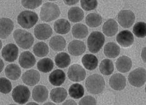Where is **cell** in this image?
Instances as JSON below:
<instances>
[{
  "mask_svg": "<svg viewBox=\"0 0 146 105\" xmlns=\"http://www.w3.org/2000/svg\"><path fill=\"white\" fill-rule=\"evenodd\" d=\"M128 80L132 86L141 87L145 83L146 71L143 68H138L131 72L129 75Z\"/></svg>",
  "mask_w": 146,
  "mask_h": 105,
  "instance_id": "obj_6",
  "label": "cell"
},
{
  "mask_svg": "<svg viewBox=\"0 0 146 105\" xmlns=\"http://www.w3.org/2000/svg\"><path fill=\"white\" fill-rule=\"evenodd\" d=\"M109 85L114 90L121 91L124 90L125 86L126 79L125 76L121 74H114L110 78Z\"/></svg>",
  "mask_w": 146,
  "mask_h": 105,
  "instance_id": "obj_15",
  "label": "cell"
},
{
  "mask_svg": "<svg viewBox=\"0 0 146 105\" xmlns=\"http://www.w3.org/2000/svg\"><path fill=\"white\" fill-rule=\"evenodd\" d=\"M53 68H54V63L50 58H43L39 60L37 64L38 70L44 73L50 72Z\"/></svg>",
  "mask_w": 146,
  "mask_h": 105,
  "instance_id": "obj_31",
  "label": "cell"
},
{
  "mask_svg": "<svg viewBox=\"0 0 146 105\" xmlns=\"http://www.w3.org/2000/svg\"><path fill=\"white\" fill-rule=\"evenodd\" d=\"M102 31L107 37H113L118 31V24L114 19H109L102 27Z\"/></svg>",
  "mask_w": 146,
  "mask_h": 105,
  "instance_id": "obj_21",
  "label": "cell"
},
{
  "mask_svg": "<svg viewBox=\"0 0 146 105\" xmlns=\"http://www.w3.org/2000/svg\"><path fill=\"white\" fill-rule=\"evenodd\" d=\"M14 28V23L11 19L3 18L0 19V37L1 39L8 38Z\"/></svg>",
  "mask_w": 146,
  "mask_h": 105,
  "instance_id": "obj_12",
  "label": "cell"
},
{
  "mask_svg": "<svg viewBox=\"0 0 146 105\" xmlns=\"http://www.w3.org/2000/svg\"><path fill=\"white\" fill-rule=\"evenodd\" d=\"M118 23L124 28H131L135 20L134 13L129 9L121 10L117 16Z\"/></svg>",
  "mask_w": 146,
  "mask_h": 105,
  "instance_id": "obj_8",
  "label": "cell"
},
{
  "mask_svg": "<svg viewBox=\"0 0 146 105\" xmlns=\"http://www.w3.org/2000/svg\"><path fill=\"white\" fill-rule=\"evenodd\" d=\"M22 80L26 85L35 86L40 80V74L35 70H28L23 74Z\"/></svg>",
  "mask_w": 146,
  "mask_h": 105,
  "instance_id": "obj_14",
  "label": "cell"
},
{
  "mask_svg": "<svg viewBox=\"0 0 146 105\" xmlns=\"http://www.w3.org/2000/svg\"><path fill=\"white\" fill-rule=\"evenodd\" d=\"M99 70L102 74L106 76L111 74L114 70L113 62L109 59H104L99 65Z\"/></svg>",
  "mask_w": 146,
  "mask_h": 105,
  "instance_id": "obj_32",
  "label": "cell"
},
{
  "mask_svg": "<svg viewBox=\"0 0 146 105\" xmlns=\"http://www.w3.org/2000/svg\"><path fill=\"white\" fill-rule=\"evenodd\" d=\"M104 52L106 56L110 58H115L121 52V48L114 42H109L106 44L104 48Z\"/></svg>",
  "mask_w": 146,
  "mask_h": 105,
  "instance_id": "obj_24",
  "label": "cell"
},
{
  "mask_svg": "<svg viewBox=\"0 0 146 105\" xmlns=\"http://www.w3.org/2000/svg\"><path fill=\"white\" fill-rule=\"evenodd\" d=\"M12 85L7 78L1 77L0 78V91L3 94H8L11 91Z\"/></svg>",
  "mask_w": 146,
  "mask_h": 105,
  "instance_id": "obj_37",
  "label": "cell"
},
{
  "mask_svg": "<svg viewBox=\"0 0 146 105\" xmlns=\"http://www.w3.org/2000/svg\"><path fill=\"white\" fill-rule=\"evenodd\" d=\"M62 104H74V105H76V104H77L76 103V102H75L74 101H73L72 100H69L68 101H65L64 103H62Z\"/></svg>",
  "mask_w": 146,
  "mask_h": 105,
  "instance_id": "obj_42",
  "label": "cell"
},
{
  "mask_svg": "<svg viewBox=\"0 0 146 105\" xmlns=\"http://www.w3.org/2000/svg\"><path fill=\"white\" fill-rule=\"evenodd\" d=\"M69 94L71 97L74 99H79L83 96L84 94V88L81 84H73L69 88Z\"/></svg>",
  "mask_w": 146,
  "mask_h": 105,
  "instance_id": "obj_34",
  "label": "cell"
},
{
  "mask_svg": "<svg viewBox=\"0 0 146 105\" xmlns=\"http://www.w3.org/2000/svg\"><path fill=\"white\" fill-rule=\"evenodd\" d=\"M19 50L17 46L15 44L9 43L3 48L1 54L4 60L8 62L15 61L18 56Z\"/></svg>",
  "mask_w": 146,
  "mask_h": 105,
  "instance_id": "obj_10",
  "label": "cell"
},
{
  "mask_svg": "<svg viewBox=\"0 0 146 105\" xmlns=\"http://www.w3.org/2000/svg\"><path fill=\"white\" fill-rule=\"evenodd\" d=\"M134 34L138 38H143L146 36V25L144 22H138L133 27Z\"/></svg>",
  "mask_w": 146,
  "mask_h": 105,
  "instance_id": "obj_36",
  "label": "cell"
},
{
  "mask_svg": "<svg viewBox=\"0 0 146 105\" xmlns=\"http://www.w3.org/2000/svg\"><path fill=\"white\" fill-rule=\"evenodd\" d=\"M88 29L87 26L83 24H76L73 26L72 34L73 37L77 39H83L88 35Z\"/></svg>",
  "mask_w": 146,
  "mask_h": 105,
  "instance_id": "obj_29",
  "label": "cell"
},
{
  "mask_svg": "<svg viewBox=\"0 0 146 105\" xmlns=\"http://www.w3.org/2000/svg\"><path fill=\"white\" fill-rule=\"evenodd\" d=\"M68 93L64 88H56L52 89L50 93V98L53 102L56 103H62L67 97Z\"/></svg>",
  "mask_w": 146,
  "mask_h": 105,
  "instance_id": "obj_22",
  "label": "cell"
},
{
  "mask_svg": "<svg viewBox=\"0 0 146 105\" xmlns=\"http://www.w3.org/2000/svg\"><path fill=\"white\" fill-rule=\"evenodd\" d=\"M84 13L82 9L77 7H72L69 9L68 13V17L69 21L73 23H77L83 19Z\"/></svg>",
  "mask_w": 146,
  "mask_h": 105,
  "instance_id": "obj_26",
  "label": "cell"
},
{
  "mask_svg": "<svg viewBox=\"0 0 146 105\" xmlns=\"http://www.w3.org/2000/svg\"><path fill=\"white\" fill-rule=\"evenodd\" d=\"M33 98L36 102L43 103L48 99V90L46 86L38 85L33 90Z\"/></svg>",
  "mask_w": 146,
  "mask_h": 105,
  "instance_id": "obj_16",
  "label": "cell"
},
{
  "mask_svg": "<svg viewBox=\"0 0 146 105\" xmlns=\"http://www.w3.org/2000/svg\"><path fill=\"white\" fill-rule=\"evenodd\" d=\"M33 52L38 57H44L49 52L48 46L44 42H39L35 45Z\"/></svg>",
  "mask_w": 146,
  "mask_h": 105,
  "instance_id": "obj_35",
  "label": "cell"
},
{
  "mask_svg": "<svg viewBox=\"0 0 146 105\" xmlns=\"http://www.w3.org/2000/svg\"><path fill=\"white\" fill-rule=\"evenodd\" d=\"M66 45L65 39L61 36H54L49 41V47L56 51H62L65 48Z\"/></svg>",
  "mask_w": 146,
  "mask_h": 105,
  "instance_id": "obj_28",
  "label": "cell"
},
{
  "mask_svg": "<svg viewBox=\"0 0 146 105\" xmlns=\"http://www.w3.org/2000/svg\"><path fill=\"white\" fill-rule=\"evenodd\" d=\"M81 6L85 11H91L96 9L98 6V1L96 0H81Z\"/></svg>",
  "mask_w": 146,
  "mask_h": 105,
  "instance_id": "obj_38",
  "label": "cell"
},
{
  "mask_svg": "<svg viewBox=\"0 0 146 105\" xmlns=\"http://www.w3.org/2000/svg\"><path fill=\"white\" fill-rule=\"evenodd\" d=\"M21 73V69L17 64H8L5 68V74L6 77L12 80H16L20 77Z\"/></svg>",
  "mask_w": 146,
  "mask_h": 105,
  "instance_id": "obj_27",
  "label": "cell"
},
{
  "mask_svg": "<svg viewBox=\"0 0 146 105\" xmlns=\"http://www.w3.org/2000/svg\"><path fill=\"white\" fill-rule=\"evenodd\" d=\"M86 88L89 93L93 94H98L104 90L105 81L101 75L94 74L89 76L86 81Z\"/></svg>",
  "mask_w": 146,
  "mask_h": 105,
  "instance_id": "obj_1",
  "label": "cell"
},
{
  "mask_svg": "<svg viewBox=\"0 0 146 105\" xmlns=\"http://www.w3.org/2000/svg\"><path fill=\"white\" fill-rule=\"evenodd\" d=\"M132 60L127 56H122L116 61L115 66L117 70L121 73H126L131 69Z\"/></svg>",
  "mask_w": 146,
  "mask_h": 105,
  "instance_id": "obj_20",
  "label": "cell"
},
{
  "mask_svg": "<svg viewBox=\"0 0 146 105\" xmlns=\"http://www.w3.org/2000/svg\"><path fill=\"white\" fill-rule=\"evenodd\" d=\"M70 23L66 19H59L54 24V30L58 34L66 35L70 31Z\"/></svg>",
  "mask_w": 146,
  "mask_h": 105,
  "instance_id": "obj_23",
  "label": "cell"
},
{
  "mask_svg": "<svg viewBox=\"0 0 146 105\" xmlns=\"http://www.w3.org/2000/svg\"><path fill=\"white\" fill-rule=\"evenodd\" d=\"M104 41V36L102 33L99 31L91 33L88 39L89 50L93 53H97L103 47Z\"/></svg>",
  "mask_w": 146,
  "mask_h": 105,
  "instance_id": "obj_4",
  "label": "cell"
},
{
  "mask_svg": "<svg viewBox=\"0 0 146 105\" xmlns=\"http://www.w3.org/2000/svg\"><path fill=\"white\" fill-rule=\"evenodd\" d=\"M54 62L58 68H65L71 63V58L66 52H59L55 56Z\"/></svg>",
  "mask_w": 146,
  "mask_h": 105,
  "instance_id": "obj_30",
  "label": "cell"
},
{
  "mask_svg": "<svg viewBox=\"0 0 146 105\" xmlns=\"http://www.w3.org/2000/svg\"><path fill=\"white\" fill-rule=\"evenodd\" d=\"M116 40L119 45L124 48H127L131 47L133 44L134 38L133 34L130 31L124 30L121 31L117 35L116 37Z\"/></svg>",
  "mask_w": 146,
  "mask_h": 105,
  "instance_id": "obj_13",
  "label": "cell"
},
{
  "mask_svg": "<svg viewBox=\"0 0 146 105\" xmlns=\"http://www.w3.org/2000/svg\"><path fill=\"white\" fill-rule=\"evenodd\" d=\"M60 9L57 5L48 2L44 3L41 8L40 18L43 21H52L57 19L60 15Z\"/></svg>",
  "mask_w": 146,
  "mask_h": 105,
  "instance_id": "obj_2",
  "label": "cell"
},
{
  "mask_svg": "<svg viewBox=\"0 0 146 105\" xmlns=\"http://www.w3.org/2000/svg\"><path fill=\"white\" fill-rule=\"evenodd\" d=\"M13 38L16 44L20 48L25 50L31 48L35 41L34 38L30 33L21 29H18L15 31Z\"/></svg>",
  "mask_w": 146,
  "mask_h": 105,
  "instance_id": "obj_3",
  "label": "cell"
},
{
  "mask_svg": "<svg viewBox=\"0 0 146 105\" xmlns=\"http://www.w3.org/2000/svg\"><path fill=\"white\" fill-rule=\"evenodd\" d=\"M82 63L88 70H94L97 68L98 59L92 54H86L82 58Z\"/></svg>",
  "mask_w": 146,
  "mask_h": 105,
  "instance_id": "obj_25",
  "label": "cell"
},
{
  "mask_svg": "<svg viewBox=\"0 0 146 105\" xmlns=\"http://www.w3.org/2000/svg\"><path fill=\"white\" fill-rule=\"evenodd\" d=\"M3 67H4V63H3V60H1V71H2Z\"/></svg>",
  "mask_w": 146,
  "mask_h": 105,
  "instance_id": "obj_44",
  "label": "cell"
},
{
  "mask_svg": "<svg viewBox=\"0 0 146 105\" xmlns=\"http://www.w3.org/2000/svg\"><path fill=\"white\" fill-rule=\"evenodd\" d=\"M97 103H96L95 98H94L91 96H86L83 98H82L80 101L79 102V104L80 105H95Z\"/></svg>",
  "mask_w": 146,
  "mask_h": 105,
  "instance_id": "obj_40",
  "label": "cell"
},
{
  "mask_svg": "<svg viewBox=\"0 0 146 105\" xmlns=\"http://www.w3.org/2000/svg\"><path fill=\"white\" fill-rule=\"evenodd\" d=\"M12 97L16 103L20 104H25L30 98V91L28 87L23 85H19L13 90Z\"/></svg>",
  "mask_w": 146,
  "mask_h": 105,
  "instance_id": "obj_7",
  "label": "cell"
},
{
  "mask_svg": "<svg viewBox=\"0 0 146 105\" xmlns=\"http://www.w3.org/2000/svg\"><path fill=\"white\" fill-rule=\"evenodd\" d=\"M42 1L41 0H34V1H31V0H24V1H21L22 5L24 6L25 8L28 9H36V8L39 7V6L42 5Z\"/></svg>",
  "mask_w": 146,
  "mask_h": 105,
  "instance_id": "obj_39",
  "label": "cell"
},
{
  "mask_svg": "<svg viewBox=\"0 0 146 105\" xmlns=\"http://www.w3.org/2000/svg\"><path fill=\"white\" fill-rule=\"evenodd\" d=\"M52 29L48 24H39L35 28V37L39 40H46L51 37Z\"/></svg>",
  "mask_w": 146,
  "mask_h": 105,
  "instance_id": "obj_11",
  "label": "cell"
},
{
  "mask_svg": "<svg viewBox=\"0 0 146 105\" xmlns=\"http://www.w3.org/2000/svg\"><path fill=\"white\" fill-rule=\"evenodd\" d=\"M142 59H144V61L145 62V48H144V50H142Z\"/></svg>",
  "mask_w": 146,
  "mask_h": 105,
  "instance_id": "obj_43",
  "label": "cell"
},
{
  "mask_svg": "<svg viewBox=\"0 0 146 105\" xmlns=\"http://www.w3.org/2000/svg\"><path fill=\"white\" fill-rule=\"evenodd\" d=\"M19 63L22 68L28 69L35 66L36 64V59L31 52L25 51L22 52L19 58Z\"/></svg>",
  "mask_w": 146,
  "mask_h": 105,
  "instance_id": "obj_17",
  "label": "cell"
},
{
  "mask_svg": "<svg viewBox=\"0 0 146 105\" xmlns=\"http://www.w3.org/2000/svg\"><path fill=\"white\" fill-rule=\"evenodd\" d=\"M102 17L97 13H90L86 18V23L91 28H96L102 23Z\"/></svg>",
  "mask_w": 146,
  "mask_h": 105,
  "instance_id": "obj_33",
  "label": "cell"
},
{
  "mask_svg": "<svg viewBox=\"0 0 146 105\" xmlns=\"http://www.w3.org/2000/svg\"><path fill=\"white\" fill-rule=\"evenodd\" d=\"M68 76L69 80L74 82L83 81L86 76V71L81 65L72 64L68 70Z\"/></svg>",
  "mask_w": 146,
  "mask_h": 105,
  "instance_id": "obj_9",
  "label": "cell"
},
{
  "mask_svg": "<svg viewBox=\"0 0 146 105\" xmlns=\"http://www.w3.org/2000/svg\"><path fill=\"white\" fill-rule=\"evenodd\" d=\"M38 20V16L34 11H23L18 16L17 21L21 27L29 29L36 25Z\"/></svg>",
  "mask_w": 146,
  "mask_h": 105,
  "instance_id": "obj_5",
  "label": "cell"
},
{
  "mask_svg": "<svg viewBox=\"0 0 146 105\" xmlns=\"http://www.w3.org/2000/svg\"><path fill=\"white\" fill-rule=\"evenodd\" d=\"M68 50L72 56H78L84 53L86 51V46L83 42L79 40H73L68 45Z\"/></svg>",
  "mask_w": 146,
  "mask_h": 105,
  "instance_id": "obj_18",
  "label": "cell"
},
{
  "mask_svg": "<svg viewBox=\"0 0 146 105\" xmlns=\"http://www.w3.org/2000/svg\"><path fill=\"white\" fill-rule=\"evenodd\" d=\"M66 80V74L61 70H56L50 74L49 76V81L50 83L55 86H59L62 85Z\"/></svg>",
  "mask_w": 146,
  "mask_h": 105,
  "instance_id": "obj_19",
  "label": "cell"
},
{
  "mask_svg": "<svg viewBox=\"0 0 146 105\" xmlns=\"http://www.w3.org/2000/svg\"><path fill=\"white\" fill-rule=\"evenodd\" d=\"M79 2L78 0H76V1H72V0H71V1H69V0H65L64 1V3L66 5H75L76 4V3H78Z\"/></svg>",
  "mask_w": 146,
  "mask_h": 105,
  "instance_id": "obj_41",
  "label": "cell"
}]
</instances>
